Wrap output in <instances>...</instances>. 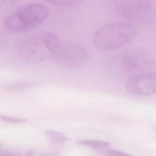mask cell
Returning a JSON list of instances; mask_svg holds the SVG:
<instances>
[{"label": "cell", "instance_id": "obj_1", "mask_svg": "<svg viewBox=\"0 0 156 156\" xmlns=\"http://www.w3.org/2000/svg\"><path fill=\"white\" fill-rule=\"evenodd\" d=\"M50 12L48 7L41 3L22 5L5 17L3 21V27L7 31L13 33L29 31L45 21Z\"/></svg>", "mask_w": 156, "mask_h": 156}, {"label": "cell", "instance_id": "obj_2", "mask_svg": "<svg viewBox=\"0 0 156 156\" xmlns=\"http://www.w3.org/2000/svg\"><path fill=\"white\" fill-rule=\"evenodd\" d=\"M136 34V29L131 23H114L99 28L93 36V43L99 50L113 51L133 41Z\"/></svg>", "mask_w": 156, "mask_h": 156}, {"label": "cell", "instance_id": "obj_3", "mask_svg": "<svg viewBox=\"0 0 156 156\" xmlns=\"http://www.w3.org/2000/svg\"><path fill=\"white\" fill-rule=\"evenodd\" d=\"M57 62L67 68H75L83 65L88 60L89 53L82 45L75 43L62 44L54 54Z\"/></svg>", "mask_w": 156, "mask_h": 156}, {"label": "cell", "instance_id": "obj_4", "mask_svg": "<svg viewBox=\"0 0 156 156\" xmlns=\"http://www.w3.org/2000/svg\"><path fill=\"white\" fill-rule=\"evenodd\" d=\"M114 5L123 17L132 20L141 21L148 19L153 9L152 2L148 0L115 1Z\"/></svg>", "mask_w": 156, "mask_h": 156}, {"label": "cell", "instance_id": "obj_5", "mask_svg": "<svg viewBox=\"0 0 156 156\" xmlns=\"http://www.w3.org/2000/svg\"><path fill=\"white\" fill-rule=\"evenodd\" d=\"M129 93L138 96H148L156 91V73L147 72L133 75L126 82Z\"/></svg>", "mask_w": 156, "mask_h": 156}, {"label": "cell", "instance_id": "obj_6", "mask_svg": "<svg viewBox=\"0 0 156 156\" xmlns=\"http://www.w3.org/2000/svg\"><path fill=\"white\" fill-rule=\"evenodd\" d=\"M48 51L40 34L25 40L20 47L19 54L23 62L34 64L42 62Z\"/></svg>", "mask_w": 156, "mask_h": 156}, {"label": "cell", "instance_id": "obj_7", "mask_svg": "<svg viewBox=\"0 0 156 156\" xmlns=\"http://www.w3.org/2000/svg\"><path fill=\"white\" fill-rule=\"evenodd\" d=\"M41 36L47 50L53 54L60 49L62 44L59 36L54 33H43Z\"/></svg>", "mask_w": 156, "mask_h": 156}, {"label": "cell", "instance_id": "obj_8", "mask_svg": "<svg viewBox=\"0 0 156 156\" xmlns=\"http://www.w3.org/2000/svg\"><path fill=\"white\" fill-rule=\"evenodd\" d=\"M39 84V82L34 81L8 82L1 84L0 88L4 91L12 92L29 89L36 86Z\"/></svg>", "mask_w": 156, "mask_h": 156}, {"label": "cell", "instance_id": "obj_9", "mask_svg": "<svg viewBox=\"0 0 156 156\" xmlns=\"http://www.w3.org/2000/svg\"><path fill=\"white\" fill-rule=\"evenodd\" d=\"M44 133L46 138L51 142L57 145H64L66 142L72 140V139L67 135L55 130H46Z\"/></svg>", "mask_w": 156, "mask_h": 156}, {"label": "cell", "instance_id": "obj_10", "mask_svg": "<svg viewBox=\"0 0 156 156\" xmlns=\"http://www.w3.org/2000/svg\"><path fill=\"white\" fill-rule=\"evenodd\" d=\"M77 144L81 146L92 148L95 150H101L105 148L110 145L108 141L96 140H78Z\"/></svg>", "mask_w": 156, "mask_h": 156}, {"label": "cell", "instance_id": "obj_11", "mask_svg": "<svg viewBox=\"0 0 156 156\" xmlns=\"http://www.w3.org/2000/svg\"><path fill=\"white\" fill-rule=\"evenodd\" d=\"M101 156H133L115 150H105L99 151Z\"/></svg>", "mask_w": 156, "mask_h": 156}, {"label": "cell", "instance_id": "obj_12", "mask_svg": "<svg viewBox=\"0 0 156 156\" xmlns=\"http://www.w3.org/2000/svg\"><path fill=\"white\" fill-rule=\"evenodd\" d=\"M0 120L7 122H10L12 123H23L27 121L25 119L13 117L9 116L6 115L0 114Z\"/></svg>", "mask_w": 156, "mask_h": 156}, {"label": "cell", "instance_id": "obj_13", "mask_svg": "<svg viewBox=\"0 0 156 156\" xmlns=\"http://www.w3.org/2000/svg\"><path fill=\"white\" fill-rule=\"evenodd\" d=\"M47 2L52 3L55 5H60V6H68V5H75L79 1H72V0H50L47 1Z\"/></svg>", "mask_w": 156, "mask_h": 156}, {"label": "cell", "instance_id": "obj_14", "mask_svg": "<svg viewBox=\"0 0 156 156\" xmlns=\"http://www.w3.org/2000/svg\"><path fill=\"white\" fill-rule=\"evenodd\" d=\"M15 2L11 0H0V12L9 9L15 5Z\"/></svg>", "mask_w": 156, "mask_h": 156}, {"label": "cell", "instance_id": "obj_15", "mask_svg": "<svg viewBox=\"0 0 156 156\" xmlns=\"http://www.w3.org/2000/svg\"><path fill=\"white\" fill-rule=\"evenodd\" d=\"M4 156H23L21 153L18 151L12 152V153H7Z\"/></svg>", "mask_w": 156, "mask_h": 156}, {"label": "cell", "instance_id": "obj_16", "mask_svg": "<svg viewBox=\"0 0 156 156\" xmlns=\"http://www.w3.org/2000/svg\"><path fill=\"white\" fill-rule=\"evenodd\" d=\"M34 150L33 149H29L25 152V156H33Z\"/></svg>", "mask_w": 156, "mask_h": 156}, {"label": "cell", "instance_id": "obj_17", "mask_svg": "<svg viewBox=\"0 0 156 156\" xmlns=\"http://www.w3.org/2000/svg\"><path fill=\"white\" fill-rule=\"evenodd\" d=\"M43 156H59L58 154H54V153H50V154H47V155H44Z\"/></svg>", "mask_w": 156, "mask_h": 156}, {"label": "cell", "instance_id": "obj_18", "mask_svg": "<svg viewBox=\"0 0 156 156\" xmlns=\"http://www.w3.org/2000/svg\"><path fill=\"white\" fill-rule=\"evenodd\" d=\"M5 154L4 153H2V152L0 151V156H5Z\"/></svg>", "mask_w": 156, "mask_h": 156}, {"label": "cell", "instance_id": "obj_19", "mask_svg": "<svg viewBox=\"0 0 156 156\" xmlns=\"http://www.w3.org/2000/svg\"><path fill=\"white\" fill-rule=\"evenodd\" d=\"M2 143L1 142H0V148H1V147Z\"/></svg>", "mask_w": 156, "mask_h": 156}]
</instances>
